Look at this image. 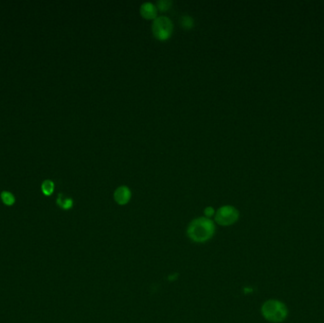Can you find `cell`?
<instances>
[{
  "label": "cell",
  "mask_w": 324,
  "mask_h": 323,
  "mask_svg": "<svg viewBox=\"0 0 324 323\" xmlns=\"http://www.w3.org/2000/svg\"><path fill=\"white\" fill-rule=\"evenodd\" d=\"M204 215H205V217L211 218L212 216L216 215V211L213 207H207L204 211Z\"/></svg>",
  "instance_id": "obj_12"
},
{
  "label": "cell",
  "mask_w": 324,
  "mask_h": 323,
  "mask_svg": "<svg viewBox=\"0 0 324 323\" xmlns=\"http://www.w3.org/2000/svg\"><path fill=\"white\" fill-rule=\"evenodd\" d=\"M215 222L207 217H198L189 223L187 235L194 242H206L211 240L216 233Z\"/></svg>",
  "instance_id": "obj_1"
},
{
  "label": "cell",
  "mask_w": 324,
  "mask_h": 323,
  "mask_svg": "<svg viewBox=\"0 0 324 323\" xmlns=\"http://www.w3.org/2000/svg\"><path fill=\"white\" fill-rule=\"evenodd\" d=\"M152 30L154 36L157 39L167 40L171 37L174 30L173 21L167 16H158L156 19H154Z\"/></svg>",
  "instance_id": "obj_3"
},
{
  "label": "cell",
  "mask_w": 324,
  "mask_h": 323,
  "mask_svg": "<svg viewBox=\"0 0 324 323\" xmlns=\"http://www.w3.org/2000/svg\"><path fill=\"white\" fill-rule=\"evenodd\" d=\"M56 202H57V205L60 208H62L63 210H69L73 206V200H72V198H70L68 196H66L63 193H60L58 195Z\"/></svg>",
  "instance_id": "obj_7"
},
{
  "label": "cell",
  "mask_w": 324,
  "mask_h": 323,
  "mask_svg": "<svg viewBox=\"0 0 324 323\" xmlns=\"http://www.w3.org/2000/svg\"><path fill=\"white\" fill-rule=\"evenodd\" d=\"M0 197H1L2 202L7 206H12L15 202V197H14V194L7 190H3L0 194Z\"/></svg>",
  "instance_id": "obj_9"
},
{
  "label": "cell",
  "mask_w": 324,
  "mask_h": 323,
  "mask_svg": "<svg viewBox=\"0 0 324 323\" xmlns=\"http://www.w3.org/2000/svg\"><path fill=\"white\" fill-rule=\"evenodd\" d=\"M263 317L272 323H283L287 318L288 309L284 302L277 299H269L262 306Z\"/></svg>",
  "instance_id": "obj_2"
},
{
  "label": "cell",
  "mask_w": 324,
  "mask_h": 323,
  "mask_svg": "<svg viewBox=\"0 0 324 323\" xmlns=\"http://www.w3.org/2000/svg\"><path fill=\"white\" fill-rule=\"evenodd\" d=\"M172 5L173 2L171 0H159L157 3V8L162 12H166L169 9H171Z\"/></svg>",
  "instance_id": "obj_11"
},
{
  "label": "cell",
  "mask_w": 324,
  "mask_h": 323,
  "mask_svg": "<svg viewBox=\"0 0 324 323\" xmlns=\"http://www.w3.org/2000/svg\"><path fill=\"white\" fill-rule=\"evenodd\" d=\"M180 24L181 26L183 27V28H186V29H189L191 27H193L194 25V20L192 19L191 16L189 15H183L180 19Z\"/></svg>",
  "instance_id": "obj_10"
},
{
  "label": "cell",
  "mask_w": 324,
  "mask_h": 323,
  "mask_svg": "<svg viewBox=\"0 0 324 323\" xmlns=\"http://www.w3.org/2000/svg\"><path fill=\"white\" fill-rule=\"evenodd\" d=\"M132 192L127 186H121L114 191V200L119 205H126L130 201Z\"/></svg>",
  "instance_id": "obj_5"
},
{
  "label": "cell",
  "mask_w": 324,
  "mask_h": 323,
  "mask_svg": "<svg viewBox=\"0 0 324 323\" xmlns=\"http://www.w3.org/2000/svg\"><path fill=\"white\" fill-rule=\"evenodd\" d=\"M41 188H42V191L45 195H51L53 194V192L54 191V183L53 180H50V179H47V180H44L42 185H41Z\"/></svg>",
  "instance_id": "obj_8"
},
{
  "label": "cell",
  "mask_w": 324,
  "mask_h": 323,
  "mask_svg": "<svg viewBox=\"0 0 324 323\" xmlns=\"http://www.w3.org/2000/svg\"><path fill=\"white\" fill-rule=\"evenodd\" d=\"M239 219V212L236 208L227 205L219 208L216 212L215 220L220 226L228 227L235 224Z\"/></svg>",
  "instance_id": "obj_4"
},
{
  "label": "cell",
  "mask_w": 324,
  "mask_h": 323,
  "mask_svg": "<svg viewBox=\"0 0 324 323\" xmlns=\"http://www.w3.org/2000/svg\"><path fill=\"white\" fill-rule=\"evenodd\" d=\"M139 13L146 19H156L158 17V8L151 2H145L140 6Z\"/></svg>",
  "instance_id": "obj_6"
}]
</instances>
